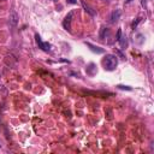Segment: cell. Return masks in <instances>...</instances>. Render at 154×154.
Returning a JSON list of instances; mask_svg holds the SVG:
<instances>
[{"instance_id": "cell-6", "label": "cell", "mask_w": 154, "mask_h": 154, "mask_svg": "<svg viewBox=\"0 0 154 154\" xmlns=\"http://www.w3.org/2000/svg\"><path fill=\"white\" fill-rule=\"evenodd\" d=\"M85 45L90 48V51L91 52H94V53H97V54H101V53H103L105 51H103V48H101V47H97V46H95V45H91L90 42H85Z\"/></svg>"}, {"instance_id": "cell-12", "label": "cell", "mask_w": 154, "mask_h": 154, "mask_svg": "<svg viewBox=\"0 0 154 154\" xmlns=\"http://www.w3.org/2000/svg\"><path fill=\"white\" fill-rule=\"evenodd\" d=\"M141 20H142V18H141V17H138V18L136 19V22H134V23H132V29H135V28L137 26V24H138Z\"/></svg>"}, {"instance_id": "cell-9", "label": "cell", "mask_w": 154, "mask_h": 154, "mask_svg": "<svg viewBox=\"0 0 154 154\" xmlns=\"http://www.w3.org/2000/svg\"><path fill=\"white\" fill-rule=\"evenodd\" d=\"M106 37H109V29H107V28H102L101 34H100V38L103 40V41H106Z\"/></svg>"}, {"instance_id": "cell-1", "label": "cell", "mask_w": 154, "mask_h": 154, "mask_svg": "<svg viewBox=\"0 0 154 154\" xmlns=\"http://www.w3.org/2000/svg\"><path fill=\"white\" fill-rule=\"evenodd\" d=\"M118 65V59L117 55L114 54H106L102 59V66L107 71H113Z\"/></svg>"}, {"instance_id": "cell-11", "label": "cell", "mask_w": 154, "mask_h": 154, "mask_svg": "<svg viewBox=\"0 0 154 154\" xmlns=\"http://www.w3.org/2000/svg\"><path fill=\"white\" fill-rule=\"evenodd\" d=\"M117 88H118V89H123V90H131V89H132L131 87H128V85H122V84H118V85H117Z\"/></svg>"}, {"instance_id": "cell-4", "label": "cell", "mask_w": 154, "mask_h": 154, "mask_svg": "<svg viewBox=\"0 0 154 154\" xmlns=\"http://www.w3.org/2000/svg\"><path fill=\"white\" fill-rule=\"evenodd\" d=\"M116 40L120 43L122 48H126V46H128V41H126V36L123 35L122 29H118V31H117V38H116Z\"/></svg>"}, {"instance_id": "cell-5", "label": "cell", "mask_w": 154, "mask_h": 154, "mask_svg": "<svg viewBox=\"0 0 154 154\" xmlns=\"http://www.w3.org/2000/svg\"><path fill=\"white\" fill-rule=\"evenodd\" d=\"M81 4H82V6H83V8L85 10V12H87V13H89V14H90V16H93V17H94V16H96V11H95L91 6H89L84 0H82V1H81Z\"/></svg>"}, {"instance_id": "cell-3", "label": "cell", "mask_w": 154, "mask_h": 154, "mask_svg": "<svg viewBox=\"0 0 154 154\" xmlns=\"http://www.w3.org/2000/svg\"><path fill=\"white\" fill-rule=\"evenodd\" d=\"M72 17H73V11H70V12L65 16V18H64V20H63V26H64V29H66L69 32H71V20H72Z\"/></svg>"}, {"instance_id": "cell-14", "label": "cell", "mask_w": 154, "mask_h": 154, "mask_svg": "<svg viewBox=\"0 0 154 154\" xmlns=\"http://www.w3.org/2000/svg\"><path fill=\"white\" fill-rule=\"evenodd\" d=\"M0 148H1V141H0Z\"/></svg>"}, {"instance_id": "cell-7", "label": "cell", "mask_w": 154, "mask_h": 154, "mask_svg": "<svg viewBox=\"0 0 154 154\" xmlns=\"http://www.w3.org/2000/svg\"><path fill=\"white\" fill-rule=\"evenodd\" d=\"M85 71H87V75H89V76H94V75L96 73V65H95L94 63H90V64L87 66Z\"/></svg>"}, {"instance_id": "cell-15", "label": "cell", "mask_w": 154, "mask_h": 154, "mask_svg": "<svg viewBox=\"0 0 154 154\" xmlns=\"http://www.w3.org/2000/svg\"><path fill=\"white\" fill-rule=\"evenodd\" d=\"M52 1H58V0H52Z\"/></svg>"}, {"instance_id": "cell-16", "label": "cell", "mask_w": 154, "mask_h": 154, "mask_svg": "<svg viewBox=\"0 0 154 154\" xmlns=\"http://www.w3.org/2000/svg\"><path fill=\"white\" fill-rule=\"evenodd\" d=\"M126 1H131V0H126Z\"/></svg>"}, {"instance_id": "cell-2", "label": "cell", "mask_w": 154, "mask_h": 154, "mask_svg": "<svg viewBox=\"0 0 154 154\" xmlns=\"http://www.w3.org/2000/svg\"><path fill=\"white\" fill-rule=\"evenodd\" d=\"M35 40H36V43H37L38 48H41L43 52H49V51H51V48H52L51 43H48V42H43V41L41 40V36H40L38 34L35 35Z\"/></svg>"}, {"instance_id": "cell-13", "label": "cell", "mask_w": 154, "mask_h": 154, "mask_svg": "<svg viewBox=\"0 0 154 154\" xmlns=\"http://www.w3.org/2000/svg\"><path fill=\"white\" fill-rule=\"evenodd\" d=\"M69 4H77V0H66Z\"/></svg>"}, {"instance_id": "cell-10", "label": "cell", "mask_w": 154, "mask_h": 154, "mask_svg": "<svg viewBox=\"0 0 154 154\" xmlns=\"http://www.w3.org/2000/svg\"><path fill=\"white\" fill-rule=\"evenodd\" d=\"M10 19H11V22H12V24H16L17 23V14L13 12L11 16H10Z\"/></svg>"}, {"instance_id": "cell-8", "label": "cell", "mask_w": 154, "mask_h": 154, "mask_svg": "<svg viewBox=\"0 0 154 154\" xmlns=\"http://www.w3.org/2000/svg\"><path fill=\"white\" fill-rule=\"evenodd\" d=\"M119 17H120V11H119V10L113 11L112 14H111V22H112V23L118 22V20H119Z\"/></svg>"}]
</instances>
